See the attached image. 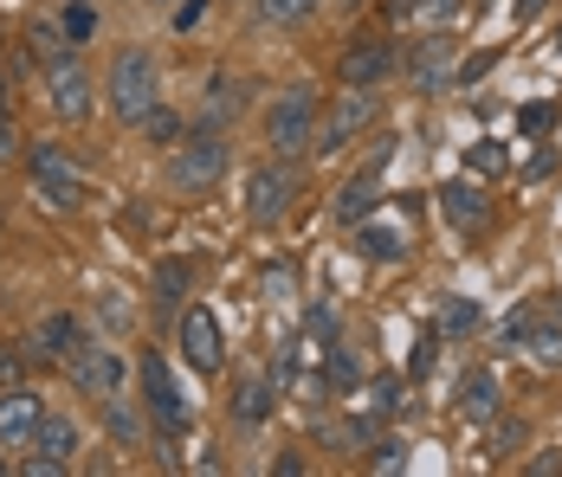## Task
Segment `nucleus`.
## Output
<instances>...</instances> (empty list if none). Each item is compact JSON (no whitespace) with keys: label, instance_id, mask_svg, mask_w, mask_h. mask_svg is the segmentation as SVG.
I'll return each instance as SVG.
<instances>
[{"label":"nucleus","instance_id":"1","mask_svg":"<svg viewBox=\"0 0 562 477\" xmlns=\"http://www.w3.org/2000/svg\"><path fill=\"white\" fill-rule=\"evenodd\" d=\"M317 116H324V91H317L311 78L279 84V98L266 104V149H272V156L304 161V149L317 143Z\"/></svg>","mask_w":562,"mask_h":477},{"label":"nucleus","instance_id":"2","mask_svg":"<svg viewBox=\"0 0 562 477\" xmlns=\"http://www.w3.org/2000/svg\"><path fill=\"white\" fill-rule=\"evenodd\" d=\"M111 110H116V123H143L149 110L162 104V65H156V53L149 46H123V53L111 58Z\"/></svg>","mask_w":562,"mask_h":477},{"label":"nucleus","instance_id":"3","mask_svg":"<svg viewBox=\"0 0 562 477\" xmlns=\"http://www.w3.org/2000/svg\"><path fill=\"white\" fill-rule=\"evenodd\" d=\"M226 161H233V149H226L221 129H194V136H181V143H175V161H169V194H181V201L207 194V188L226 174Z\"/></svg>","mask_w":562,"mask_h":477},{"label":"nucleus","instance_id":"4","mask_svg":"<svg viewBox=\"0 0 562 477\" xmlns=\"http://www.w3.org/2000/svg\"><path fill=\"white\" fill-rule=\"evenodd\" d=\"M297 194H304V161L272 156L266 168H252V181H246V219L252 226H279L284 213L297 207Z\"/></svg>","mask_w":562,"mask_h":477},{"label":"nucleus","instance_id":"5","mask_svg":"<svg viewBox=\"0 0 562 477\" xmlns=\"http://www.w3.org/2000/svg\"><path fill=\"white\" fill-rule=\"evenodd\" d=\"M375 116H382L375 84H342V98L317 116V143H311V149H317V156H342V149H349V143H356Z\"/></svg>","mask_w":562,"mask_h":477},{"label":"nucleus","instance_id":"6","mask_svg":"<svg viewBox=\"0 0 562 477\" xmlns=\"http://www.w3.org/2000/svg\"><path fill=\"white\" fill-rule=\"evenodd\" d=\"M46 104H53L58 123H85L91 116V104H98V78H91V65L85 58H58V65H46Z\"/></svg>","mask_w":562,"mask_h":477},{"label":"nucleus","instance_id":"7","mask_svg":"<svg viewBox=\"0 0 562 477\" xmlns=\"http://www.w3.org/2000/svg\"><path fill=\"white\" fill-rule=\"evenodd\" d=\"M143 407H149V420L162 425V432H188V400H181V387H175L169 362H162V349H149L143 355Z\"/></svg>","mask_w":562,"mask_h":477},{"label":"nucleus","instance_id":"8","mask_svg":"<svg viewBox=\"0 0 562 477\" xmlns=\"http://www.w3.org/2000/svg\"><path fill=\"white\" fill-rule=\"evenodd\" d=\"M175 342H181V362L201 374V381L226 368V342H221V322H214V310H181V322H175Z\"/></svg>","mask_w":562,"mask_h":477},{"label":"nucleus","instance_id":"9","mask_svg":"<svg viewBox=\"0 0 562 477\" xmlns=\"http://www.w3.org/2000/svg\"><path fill=\"white\" fill-rule=\"evenodd\" d=\"M26 174L40 181V194L53 201V207H78L85 201V174L65 161V149H53V143H40L33 156H26Z\"/></svg>","mask_w":562,"mask_h":477},{"label":"nucleus","instance_id":"10","mask_svg":"<svg viewBox=\"0 0 562 477\" xmlns=\"http://www.w3.org/2000/svg\"><path fill=\"white\" fill-rule=\"evenodd\" d=\"M65 368H71V387H78L85 400H111V394H123V362H116V349L85 342Z\"/></svg>","mask_w":562,"mask_h":477},{"label":"nucleus","instance_id":"11","mask_svg":"<svg viewBox=\"0 0 562 477\" xmlns=\"http://www.w3.org/2000/svg\"><path fill=\"white\" fill-rule=\"evenodd\" d=\"M452 71H459V65H452V33L434 26V33L407 53V84H414V91H447Z\"/></svg>","mask_w":562,"mask_h":477},{"label":"nucleus","instance_id":"12","mask_svg":"<svg viewBox=\"0 0 562 477\" xmlns=\"http://www.w3.org/2000/svg\"><path fill=\"white\" fill-rule=\"evenodd\" d=\"M40 420H46V400H40L33 387H7V394H0V445H7V452L33 445Z\"/></svg>","mask_w":562,"mask_h":477},{"label":"nucleus","instance_id":"13","mask_svg":"<svg viewBox=\"0 0 562 477\" xmlns=\"http://www.w3.org/2000/svg\"><path fill=\"white\" fill-rule=\"evenodd\" d=\"M272 407H279V387H272V374H259V368H246L233 381V394H226V413L239 425H266Z\"/></svg>","mask_w":562,"mask_h":477},{"label":"nucleus","instance_id":"14","mask_svg":"<svg viewBox=\"0 0 562 477\" xmlns=\"http://www.w3.org/2000/svg\"><path fill=\"white\" fill-rule=\"evenodd\" d=\"M382 161H389V143L375 149V161H369L362 174H349V181H342L337 207H330L342 226H356V219H369V213H375V201H382Z\"/></svg>","mask_w":562,"mask_h":477},{"label":"nucleus","instance_id":"15","mask_svg":"<svg viewBox=\"0 0 562 477\" xmlns=\"http://www.w3.org/2000/svg\"><path fill=\"white\" fill-rule=\"evenodd\" d=\"M389 71H394V46L389 39H356V46H342V58H337L342 84H382Z\"/></svg>","mask_w":562,"mask_h":477},{"label":"nucleus","instance_id":"16","mask_svg":"<svg viewBox=\"0 0 562 477\" xmlns=\"http://www.w3.org/2000/svg\"><path fill=\"white\" fill-rule=\"evenodd\" d=\"M85 342H91L85 336V317H71V310H53V317L33 329V355H53V362H71Z\"/></svg>","mask_w":562,"mask_h":477},{"label":"nucleus","instance_id":"17","mask_svg":"<svg viewBox=\"0 0 562 477\" xmlns=\"http://www.w3.org/2000/svg\"><path fill=\"white\" fill-rule=\"evenodd\" d=\"M498 400H505V387H498V374L492 368H472L465 381H459V420H479V425H492L498 420Z\"/></svg>","mask_w":562,"mask_h":477},{"label":"nucleus","instance_id":"18","mask_svg":"<svg viewBox=\"0 0 562 477\" xmlns=\"http://www.w3.org/2000/svg\"><path fill=\"white\" fill-rule=\"evenodd\" d=\"M188 284H194V271L181 265V259H162L156 265V284H149V310L162 322H181V297H188Z\"/></svg>","mask_w":562,"mask_h":477},{"label":"nucleus","instance_id":"19","mask_svg":"<svg viewBox=\"0 0 562 477\" xmlns=\"http://www.w3.org/2000/svg\"><path fill=\"white\" fill-rule=\"evenodd\" d=\"M440 213H447L459 232H485V226H492V213H485V201H479L472 181H447V188H440Z\"/></svg>","mask_w":562,"mask_h":477},{"label":"nucleus","instance_id":"20","mask_svg":"<svg viewBox=\"0 0 562 477\" xmlns=\"http://www.w3.org/2000/svg\"><path fill=\"white\" fill-rule=\"evenodd\" d=\"M33 445H40L46 458H58V465H71L78 445H85V432H78L71 413H53V407H46V420H40V432H33Z\"/></svg>","mask_w":562,"mask_h":477},{"label":"nucleus","instance_id":"21","mask_svg":"<svg viewBox=\"0 0 562 477\" xmlns=\"http://www.w3.org/2000/svg\"><path fill=\"white\" fill-rule=\"evenodd\" d=\"M246 110V84L233 78V71H214V84H207V104H201V129H221Z\"/></svg>","mask_w":562,"mask_h":477},{"label":"nucleus","instance_id":"22","mask_svg":"<svg viewBox=\"0 0 562 477\" xmlns=\"http://www.w3.org/2000/svg\"><path fill=\"white\" fill-rule=\"evenodd\" d=\"M356 252H362V259H407V252H414V232H394V226H356Z\"/></svg>","mask_w":562,"mask_h":477},{"label":"nucleus","instance_id":"23","mask_svg":"<svg viewBox=\"0 0 562 477\" xmlns=\"http://www.w3.org/2000/svg\"><path fill=\"white\" fill-rule=\"evenodd\" d=\"M330 0H252V13H259V26H304V20H317Z\"/></svg>","mask_w":562,"mask_h":477},{"label":"nucleus","instance_id":"24","mask_svg":"<svg viewBox=\"0 0 562 477\" xmlns=\"http://www.w3.org/2000/svg\"><path fill=\"white\" fill-rule=\"evenodd\" d=\"M136 129H143V136H149L156 149H175V143L188 136V123H181V110H169V104H156L149 116H143V123H136Z\"/></svg>","mask_w":562,"mask_h":477},{"label":"nucleus","instance_id":"25","mask_svg":"<svg viewBox=\"0 0 562 477\" xmlns=\"http://www.w3.org/2000/svg\"><path fill=\"white\" fill-rule=\"evenodd\" d=\"M524 349L537 355V368H562V317L530 322V342H524Z\"/></svg>","mask_w":562,"mask_h":477},{"label":"nucleus","instance_id":"26","mask_svg":"<svg viewBox=\"0 0 562 477\" xmlns=\"http://www.w3.org/2000/svg\"><path fill=\"white\" fill-rule=\"evenodd\" d=\"M104 425H111L116 445H136V439H143V420H136V407H130L123 394H111V400H104Z\"/></svg>","mask_w":562,"mask_h":477},{"label":"nucleus","instance_id":"27","mask_svg":"<svg viewBox=\"0 0 562 477\" xmlns=\"http://www.w3.org/2000/svg\"><path fill=\"white\" fill-rule=\"evenodd\" d=\"M465 329H479V304L447 297V304H440V336H465Z\"/></svg>","mask_w":562,"mask_h":477},{"label":"nucleus","instance_id":"28","mask_svg":"<svg viewBox=\"0 0 562 477\" xmlns=\"http://www.w3.org/2000/svg\"><path fill=\"white\" fill-rule=\"evenodd\" d=\"M356 381H362V355H356L349 342H337V349H330V387H342V394H349Z\"/></svg>","mask_w":562,"mask_h":477},{"label":"nucleus","instance_id":"29","mask_svg":"<svg viewBox=\"0 0 562 477\" xmlns=\"http://www.w3.org/2000/svg\"><path fill=\"white\" fill-rule=\"evenodd\" d=\"M91 33H98V7H91V0H71V7H65V39L85 46Z\"/></svg>","mask_w":562,"mask_h":477},{"label":"nucleus","instance_id":"30","mask_svg":"<svg viewBox=\"0 0 562 477\" xmlns=\"http://www.w3.org/2000/svg\"><path fill=\"white\" fill-rule=\"evenodd\" d=\"M459 13H465V0H414V20H420L427 33H434V26H452Z\"/></svg>","mask_w":562,"mask_h":477},{"label":"nucleus","instance_id":"31","mask_svg":"<svg viewBox=\"0 0 562 477\" xmlns=\"http://www.w3.org/2000/svg\"><path fill=\"white\" fill-rule=\"evenodd\" d=\"M297 349H304V342H279V355H272V387H297Z\"/></svg>","mask_w":562,"mask_h":477},{"label":"nucleus","instance_id":"32","mask_svg":"<svg viewBox=\"0 0 562 477\" xmlns=\"http://www.w3.org/2000/svg\"><path fill=\"white\" fill-rule=\"evenodd\" d=\"M530 322H537V310H530V304H524V310H510L505 329H498V342H505V349H524V342H530Z\"/></svg>","mask_w":562,"mask_h":477},{"label":"nucleus","instance_id":"33","mask_svg":"<svg viewBox=\"0 0 562 477\" xmlns=\"http://www.w3.org/2000/svg\"><path fill=\"white\" fill-rule=\"evenodd\" d=\"M524 439H530V425L510 420V425H498V432H492V452H498V458H517V452H524Z\"/></svg>","mask_w":562,"mask_h":477},{"label":"nucleus","instance_id":"34","mask_svg":"<svg viewBox=\"0 0 562 477\" xmlns=\"http://www.w3.org/2000/svg\"><path fill=\"white\" fill-rule=\"evenodd\" d=\"M65 46H71L65 33H53V26H33V53H40V65H58V58H65Z\"/></svg>","mask_w":562,"mask_h":477},{"label":"nucleus","instance_id":"35","mask_svg":"<svg viewBox=\"0 0 562 477\" xmlns=\"http://www.w3.org/2000/svg\"><path fill=\"white\" fill-rule=\"evenodd\" d=\"M550 123H557V104H530V110H517V129H524V136H543Z\"/></svg>","mask_w":562,"mask_h":477},{"label":"nucleus","instance_id":"36","mask_svg":"<svg viewBox=\"0 0 562 477\" xmlns=\"http://www.w3.org/2000/svg\"><path fill=\"white\" fill-rule=\"evenodd\" d=\"M492 58H498V53H479V58H465V65L452 71V84H459V91H472V84H479V78L492 71Z\"/></svg>","mask_w":562,"mask_h":477},{"label":"nucleus","instance_id":"37","mask_svg":"<svg viewBox=\"0 0 562 477\" xmlns=\"http://www.w3.org/2000/svg\"><path fill=\"white\" fill-rule=\"evenodd\" d=\"M472 168H479V174H498V168H505V149H498V143H479V149H472Z\"/></svg>","mask_w":562,"mask_h":477},{"label":"nucleus","instance_id":"38","mask_svg":"<svg viewBox=\"0 0 562 477\" xmlns=\"http://www.w3.org/2000/svg\"><path fill=\"white\" fill-rule=\"evenodd\" d=\"M201 13H207V0H181V7H175V26L188 33V26H201Z\"/></svg>","mask_w":562,"mask_h":477},{"label":"nucleus","instance_id":"39","mask_svg":"<svg viewBox=\"0 0 562 477\" xmlns=\"http://www.w3.org/2000/svg\"><path fill=\"white\" fill-rule=\"evenodd\" d=\"M20 472H26V477H58V472H65V465H58V458H46V452H40V458H26Z\"/></svg>","mask_w":562,"mask_h":477},{"label":"nucleus","instance_id":"40","mask_svg":"<svg viewBox=\"0 0 562 477\" xmlns=\"http://www.w3.org/2000/svg\"><path fill=\"white\" fill-rule=\"evenodd\" d=\"M13 156H20V136H13V123L0 116V161H13Z\"/></svg>","mask_w":562,"mask_h":477},{"label":"nucleus","instance_id":"41","mask_svg":"<svg viewBox=\"0 0 562 477\" xmlns=\"http://www.w3.org/2000/svg\"><path fill=\"white\" fill-rule=\"evenodd\" d=\"M20 387V355H0V394Z\"/></svg>","mask_w":562,"mask_h":477},{"label":"nucleus","instance_id":"42","mask_svg":"<svg viewBox=\"0 0 562 477\" xmlns=\"http://www.w3.org/2000/svg\"><path fill=\"white\" fill-rule=\"evenodd\" d=\"M272 472H279V477H297V472H304V458H297V452H279V458H272Z\"/></svg>","mask_w":562,"mask_h":477},{"label":"nucleus","instance_id":"43","mask_svg":"<svg viewBox=\"0 0 562 477\" xmlns=\"http://www.w3.org/2000/svg\"><path fill=\"white\" fill-rule=\"evenodd\" d=\"M401 465V445H375V472H394Z\"/></svg>","mask_w":562,"mask_h":477},{"label":"nucleus","instance_id":"44","mask_svg":"<svg viewBox=\"0 0 562 477\" xmlns=\"http://www.w3.org/2000/svg\"><path fill=\"white\" fill-rule=\"evenodd\" d=\"M543 13V0H517V20H537Z\"/></svg>","mask_w":562,"mask_h":477},{"label":"nucleus","instance_id":"45","mask_svg":"<svg viewBox=\"0 0 562 477\" xmlns=\"http://www.w3.org/2000/svg\"><path fill=\"white\" fill-rule=\"evenodd\" d=\"M337 7H349V13H356V7H369V0H337Z\"/></svg>","mask_w":562,"mask_h":477},{"label":"nucleus","instance_id":"46","mask_svg":"<svg viewBox=\"0 0 562 477\" xmlns=\"http://www.w3.org/2000/svg\"><path fill=\"white\" fill-rule=\"evenodd\" d=\"M0 116H7V78H0Z\"/></svg>","mask_w":562,"mask_h":477},{"label":"nucleus","instance_id":"47","mask_svg":"<svg viewBox=\"0 0 562 477\" xmlns=\"http://www.w3.org/2000/svg\"><path fill=\"white\" fill-rule=\"evenodd\" d=\"M0 452H7V445H0ZM0 472H7V458H0Z\"/></svg>","mask_w":562,"mask_h":477},{"label":"nucleus","instance_id":"48","mask_svg":"<svg viewBox=\"0 0 562 477\" xmlns=\"http://www.w3.org/2000/svg\"><path fill=\"white\" fill-rule=\"evenodd\" d=\"M557 53H562V33H557Z\"/></svg>","mask_w":562,"mask_h":477}]
</instances>
